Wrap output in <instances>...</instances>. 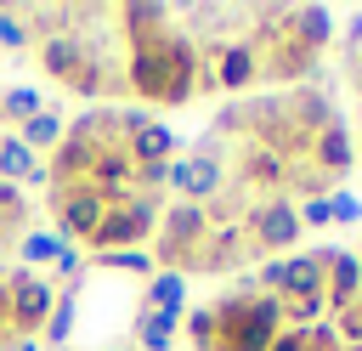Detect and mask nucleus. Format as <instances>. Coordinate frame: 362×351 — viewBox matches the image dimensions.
Segmentation results:
<instances>
[{"instance_id": "7c9ffc66", "label": "nucleus", "mask_w": 362, "mask_h": 351, "mask_svg": "<svg viewBox=\"0 0 362 351\" xmlns=\"http://www.w3.org/2000/svg\"><path fill=\"white\" fill-rule=\"evenodd\" d=\"M334 334H339L345 345H362V300L345 306V311H334Z\"/></svg>"}, {"instance_id": "cd10ccee", "label": "nucleus", "mask_w": 362, "mask_h": 351, "mask_svg": "<svg viewBox=\"0 0 362 351\" xmlns=\"http://www.w3.org/2000/svg\"><path fill=\"white\" fill-rule=\"evenodd\" d=\"M102 266H119V272H136V277H153V255L147 249H119V255H102Z\"/></svg>"}, {"instance_id": "4468645a", "label": "nucleus", "mask_w": 362, "mask_h": 351, "mask_svg": "<svg viewBox=\"0 0 362 351\" xmlns=\"http://www.w3.org/2000/svg\"><path fill=\"white\" fill-rule=\"evenodd\" d=\"M40 68L68 91V79L85 68V34H51V40H40Z\"/></svg>"}, {"instance_id": "c85d7f7f", "label": "nucleus", "mask_w": 362, "mask_h": 351, "mask_svg": "<svg viewBox=\"0 0 362 351\" xmlns=\"http://www.w3.org/2000/svg\"><path fill=\"white\" fill-rule=\"evenodd\" d=\"M68 328H74V300H57L40 334H45V345H62V340H68Z\"/></svg>"}, {"instance_id": "473e14b6", "label": "nucleus", "mask_w": 362, "mask_h": 351, "mask_svg": "<svg viewBox=\"0 0 362 351\" xmlns=\"http://www.w3.org/2000/svg\"><path fill=\"white\" fill-rule=\"evenodd\" d=\"M300 226H334V209H328V198H311V204H300Z\"/></svg>"}, {"instance_id": "aec40b11", "label": "nucleus", "mask_w": 362, "mask_h": 351, "mask_svg": "<svg viewBox=\"0 0 362 351\" xmlns=\"http://www.w3.org/2000/svg\"><path fill=\"white\" fill-rule=\"evenodd\" d=\"M124 153H130L136 164H170V153H175V136H170V125H158V119H141V125H136V136L124 142Z\"/></svg>"}, {"instance_id": "dca6fc26", "label": "nucleus", "mask_w": 362, "mask_h": 351, "mask_svg": "<svg viewBox=\"0 0 362 351\" xmlns=\"http://www.w3.org/2000/svg\"><path fill=\"white\" fill-rule=\"evenodd\" d=\"M283 28H288L300 45H311V51H322V45L334 40V17H328V6H283Z\"/></svg>"}, {"instance_id": "6e6552de", "label": "nucleus", "mask_w": 362, "mask_h": 351, "mask_svg": "<svg viewBox=\"0 0 362 351\" xmlns=\"http://www.w3.org/2000/svg\"><path fill=\"white\" fill-rule=\"evenodd\" d=\"M243 255H249V232H243V221H226V226H209V238H204V249L187 260V272H243ZM181 272V277H187Z\"/></svg>"}, {"instance_id": "e433bc0d", "label": "nucleus", "mask_w": 362, "mask_h": 351, "mask_svg": "<svg viewBox=\"0 0 362 351\" xmlns=\"http://www.w3.org/2000/svg\"><path fill=\"white\" fill-rule=\"evenodd\" d=\"M356 260H362V249H356Z\"/></svg>"}, {"instance_id": "393cba45", "label": "nucleus", "mask_w": 362, "mask_h": 351, "mask_svg": "<svg viewBox=\"0 0 362 351\" xmlns=\"http://www.w3.org/2000/svg\"><path fill=\"white\" fill-rule=\"evenodd\" d=\"M0 108H6V125H23V119H34V113L45 108V96H40L34 85H6V91H0Z\"/></svg>"}, {"instance_id": "5701e85b", "label": "nucleus", "mask_w": 362, "mask_h": 351, "mask_svg": "<svg viewBox=\"0 0 362 351\" xmlns=\"http://www.w3.org/2000/svg\"><path fill=\"white\" fill-rule=\"evenodd\" d=\"M328 187H334V181H328V176H322L311 159H294V164H288L283 192H294V198H305V204H311V198H328Z\"/></svg>"}, {"instance_id": "f704fd0d", "label": "nucleus", "mask_w": 362, "mask_h": 351, "mask_svg": "<svg viewBox=\"0 0 362 351\" xmlns=\"http://www.w3.org/2000/svg\"><path fill=\"white\" fill-rule=\"evenodd\" d=\"M11 238H17V226H11V221H0V249H11Z\"/></svg>"}, {"instance_id": "bb28decb", "label": "nucleus", "mask_w": 362, "mask_h": 351, "mask_svg": "<svg viewBox=\"0 0 362 351\" xmlns=\"http://www.w3.org/2000/svg\"><path fill=\"white\" fill-rule=\"evenodd\" d=\"M57 255H62L57 232H23V260H57Z\"/></svg>"}, {"instance_id": "b1692460", "label": "nucleus", "mask_w": 362, "mask_h": 351, "mask_svg": "<svg viewBox=\"0 0 362 351\" xmlns=\"http://www.w3.org/2000/svg\"><path fill=\"white\" fill-rule=\"evenodd\" d=\"M175 323H181L175 311H147V306H141V317H136V345H141V351H164L170 334H175Z\"/></svg>"}, {"instance_id": "9d476101", "label": "nucleus", "mask_w": 362, "mask_h": 351, "mask_svg": "<svg viewBox=\"0 0 362 351\" xmlns=\"http://www.w3.org/2000/svg\"><path fill=\"white\" fill-rule=\"evenodd\" d=\"M221 181H226V170H221V159H215V153L170 159V187H175L187 204H209V198L221 192Z\"/></svg>"}, {"instance_id": "6ab92c4d", "label": "nucleus", "mask_w": 362, "mask_h": 351, "mask_svg": "<svg viewBox=\"0 0 362 351\" xmlns=\"http://www.w3.org/2000/svg\"><path fill=\"white\" fill-rule=\"evenodd\" d=\"M0 181H11V187L45 181V164H40V153H34V147H23V142H17V130H11V136H0Z\"/></svg>"}, {"instance_id": "423d86ee", "label": "nucleus", "mask_w": 362, "mask_h": 351, "mask_svg": "<svg viewBox=\"0 0 362 351\" xmlns=\"http://www.w3.org/2000/svg\"><path fill=\"white\" fill-rule=\"evenodd\" d=\"M107 204L79 181V187H51V221H57V238L62 243H90V232L102 226Z\"/></svg>"}, {"instance_id": "0eeeda50", "label": "nucleus", "mask_w": 362, "mask_h": 351, "mask_svg": "<svg viewBox=\"0 0 362 351\" xmlns=\"http://www.w3.org/2000/svg\"><path fill=\"white\" fill-rule=\"evenodd\" d=\"M6 283H11V334H17V340H34V334L45 328V317H51L57 294H51L45 277H34V272H23V266H17Z\"/></svg>"}, {"instance_id": "2eb2a0df", "label": "nucleus", "mask_w": 362, "mask_h": 351, "mask_svg": "<svg viewBox=\"0 0 362 351\" xmlns=\"http://www.w3.org/2000/svg\"><path fill=\"white\" fill-rule=\"evenodd\" d=\"M322 260L317 249L311 255H283V294L277 300H322Z\"/></svg>"}, {"instance_id": "f3484780", "label": "nucleus", "mask_w": 362, "mask_h": 351, "mask_svg": "<svg viewBox=\"0 0 362 351\" xmlns=\"http://www.w3.org/2000/svg\"><path fill=\"white\" fill-rule=\"evenodd\" d=\"M311 164L328 176V181H339L345 170H351V136H345V125L334 119L328 130H317L311 136Z\"/></svg>"}, {"instance_id": "412c9836", "label": "nucleus", "mask_w": 362, "mask_h": 351, "mask_svg": "<svg viewBox=\"0 0 362 351\" xmlns=\"http://www.w3.org/2000/svg\"><path fill=\"white\" fill-rule=\"evenodd\" d=\"M62 130H68V125H62V113H57V108H40L34 119H23V125H17V142H23V147H34V153H40V147H45V153H57Z\"/></svg>"}, {"instance_id": "1a4fd4ad", "label": "nucleus", "mask_w": 362, "mask_h": 351, "mask_svg": "<svg viewBox=\"0 0 362 351\" xmlns=\"http://www.w3.org/2000/svg\"><path fill=\"white\" fill-rule=\"evenodd\" d=\"M283 181H288V159L260 147V142H243L238 147V187L243 192H266V198H283Z\"/></svg>"}, {"instance_id": "f8f14e48", "label": "nucleus", "mask_w": 362, "mask_h": 351, "mask_svg": "<svg viewBox=\"0 0 362 351\" xmlns=\"http://www.w3.org/2000/svg\"><path fill=\"white\" fill-rule=\"evenodd\" d=\"M209 68H215V85L221 91H249L260 79V51L249 40H221V51H215Z\"/></svg>"}, {"instance_id": "39448f33", "label": "nucleus", "mask_w": 362, "mask_h": 351, "mask_svg": "<svg viewBox=\"0 0 362 351\" xmlns=\"http://www.w3.org/2000/svg\"><path fill=\"white\" fill-rule=\"evenodd\" d=\"M243 232H249V243L260 249V255H272V249H294L300 243V209L288 204V198H260V204H249L243 215Z\"/></svg>"}, {"instance_id": "2f4dec72", "label": "nucleus", "mask_w": 362, "mask_h": 351, "mask_svg": "<svg viewBox=\"0 0 362 351\" xmlns=\"http://www.w3.org/2000/svg\"><path fill=\"white\" fill-rule=\"evenodd\" d=\"M328 209H334L339 226H351V221L362 215V198H356V192H328Z\"/></svg>"}, {"instance_id": "a211bd4d", "label": "nucleus", "mask_w": 362, "mask_h": 351, "mask_svg": "<svg viewBox=\"0 0 362 351\" xmlns=\"http://www.w3.org/2000/svg\"><path fill=\"white\" fill-rule=\"evenodd\" d=\"M119 23L130 34V51L136 45H158L170 34V6H119Z\"/></svg>"}, {"instance_id": "20e7f679", "label": "nucleus", "mask_w": 362, "mask_h": 351, "mask_svg": "<svg viewBox=\"0 0 362 351\" xmlns=\"http://www.w3.org/2000/svg\"><path fill=\"white\" fill-rule=\"evenodd\" d=\"M124 85H130V96L158 102V108H181V102L198 96L192 79H175V74H170V62H164L158 45H136V51H130V62H124Z\"/></svg>"}, {"instance_id": "c756f323", "label": "nucleus", "mask_w": 362, "mask_h": 351, "mask_svg": "<svg viewBox=\"0 0 362 351\" xmlns=\"http://www.w3.org/2000/svg\"><path fill=\"white\" fill-rule=\"evenodd\" d=\"M28 40H34L28 17H17V11H0V45H6V51H23Z\"/></svg>"}, {"instance_id": "7ed1b4c3", "label": "nucleus", "mask_w": 362, "mask_h": 351, "mask_svg": "<svg viewBox=\"0 0 362 351\" xmlns=\"http://www.w3.org/2000/svg\"><path fill=\"white\" fill-rule=\"evenodd\" d=\"M153 226H158V198L136 192L130 204H107L102 226L90 232V249H96V260L102 255H119V249H141L153 238Z\"/></svg>"}, {"instance_id": "4be33fe9", "label": "nucleus", "mask_w": 362, "mask_h": 351, "mask_svg": "<svg viewBox=\"0 0 362 351\" xmlns=\"http://www.w3.org/2000/svg\"><path fill=\"white\" fill-rule=\"evenodd\" d=\"M181 294H187V277L181 272H153L147 289H141L147 311H175V317H181Z\"/></svg>"}, {"instance_id": "72a5a7b5", "label": "nucleus", "mask_w": 362, "mask_h": 351, "mask_svg": "<svg viewBox=\"0 0 362 351\" xmlns=\"http://www.w3.org/2000/svg\"><path fill=\"white\" fill-rule=\"evenodd\" d=\"M272 351H311V345H305V328H283V334L272 340Z\"/></svg>"}, {"instance_id": "ddd939ff", "label": "nucleus", "mask_w": 362, "mask_h": 351, "mask_svg": "<svg viewBox=\"0 0 362 351\" xmlns=\"http://www.w3.org/2000/svg\"><path fill=\"white\" fill-rule=\"evenodd\" d=\"M283 113H288V125L300 130V136H317V130H328L339 113H334V102H328V91H317V85H294L288 96H283Z\"/></svg>"}, {"instance_id": "c9c22d12", "label": "nucleus", "mask_w": 362, "mask_h": 351, "mask_svg": "<svg viewBox=\"0 0 362 351\" xmlns=\"http://www.w3.org/2000/svg\"><path fill=\"white\" fill-rule=\"evenodd\" d=\"M339 351H362V345H339Z\"/></svg>"}, {"instance_id": "f03ea898", "label": "nucleus", "mask_w": 362, "mask_h": 351, "mask_svg": "<svg viewBox=\"0 0 362 351\" xmlns=\"http://www.w3.org/2000/svg\"><path fill=\"white\" fill-rule=\"evenodd\" d=\"M204 238H209V215H204V204H170L164 215H158V243H153V266L158 272H187V260L204 249Z\"/></svg>"}, {"instance_id": "f257e3e1", "label": "nucleus", "mask_w": 362, "mask_h": 351, "mask_svg": "<svg viewBox=\"0 0 362 351\" xmlns=\"http://www.w3.org/2000/svg\"><path fill=\"white\" fill-rule=\"evenodd\" d=\"M215 323H221L215 351H272V340L283 334V300L232 289V294L215 300Z\"/></svg>"}, {"instance_id": "a878e982", "label": "nucleus", "mask_w": 362, "mask_h": 351, "mask_svg": "<svg viewBox=\"0 0 362 351\" xmlns=\"http://www.w3.org/2000/svg\"><path fill=\"white\" fill-rule=\"evenodd\" d=\"M181 328H187V340H192L198 351H215V340H221L215 306H204V311H187V317H181Z\"/></svg>"}, {"instance_id": "9b49d317", "label": "nucleus", "mask_w": 362, "mask_h": 351, "mask_svg": "<svg viewBox=\"0 0 362 351\" xmlns=\"http://www.w3.org/2000/svg\"><path fill=\"white\" fill-rule=\"evenodd\" d=\"M317 260H322V300H328V311H345V306H356L362 300V260H356V249H317Z\"/></svg>"}]
</instances>
